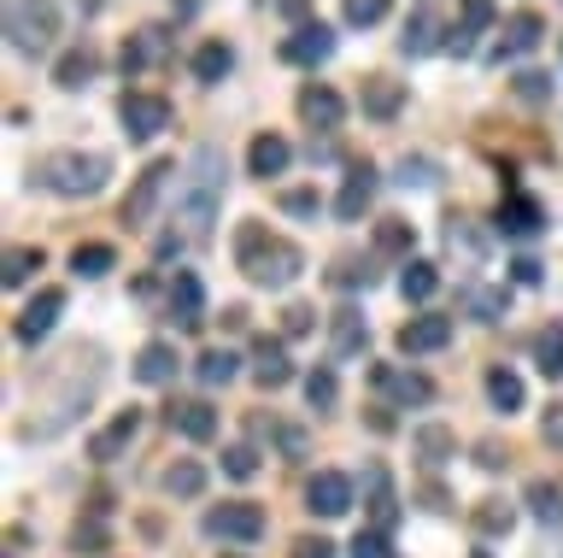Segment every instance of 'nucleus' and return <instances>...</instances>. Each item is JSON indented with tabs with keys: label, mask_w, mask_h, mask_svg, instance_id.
<instances>
[{
	"label": "nucleus",
	"mask_w": 563,
	"mask_h": 558,
	"mask_svg": "<svg viewBox=\"0 0 563 558\" xmlns=\"http://www.w3.org/2000/svg\"><path fill=\"white\" fill-rule=\"evenodd\" d=\"M364 488H369V517H376V529H382V535H394L399 500H394V482H387V470H382V464H369V470H364Z\"/></svg>",
	"instance_id": "bb28decb"
},
{
	"label": "nucleus",
	"mask_w": 563,
	"mask_h": 558,
	"mask_svg": "<svg viewBox=\"0 0 563 558\" xmlns=\"http://www.w3.org/2000/svg\"><path fill=\"white\" fill-rule=\"evenodd\" d=\"M376 188H382V177H376V165H364V160H358V165L346 171L341 195H334V218H346V223H352V218H364V206L376 200Z\"/></svg>",
	"instance_id": "f8f14e48"
},
{
	"label": "nucleus",
	"mask_w": 563,
	"mask_h": 558,
	"mask_svg": "<svg viewBox=\"0 0 563 558\" xmlns=\"http://www.w3.org/2000/svg\"><path fill=\"white\" fill-rule=\"evenodd\" d=\"M253 382H258V389H288V382H294L288 347L271 341V336H258V341H253Z\"/></svg>",
	"instance_id": "2eb2a0df"
},
{
	"label": "nucleus",
	"mask_w": 563,
	"mask_h": 558,
	"mask_svg": "<svg viewBox=\"0 0 563 558\" xmlns=\"http://www.w3.org/2000/svg\"><path fill=\"white\" fill-rule=\"evenodd\" d=\"M510 283H517V288H540V259H517V265H510Z\"/></svg>",
	"instance_id": "5fc2aeb1"
},
{
	"label": "nucleus",
	"mask_w": 563,
	"mask_h": 558,
	"mask_svg": "<svg viewBox=\"0 0 563 558\" xmlns=\"http://www.w3.org/2000/svg\"><path fill=\"white\" fill-rule=\"evenodd\" d=\"M434 47H440V19H434V7H417L411 19H405L399 54L405 59H422V54H434Z\"/></svg>",
	"instance_id": "a878e982"
},
{
	"label": "nucleus",
	"mask_w": 563,
	"mask_h": 558,
	"mask_svg": "<svg viewBox=\"0 0 563 558\" xmlns=\"http://www.w3.org/2000/svg\"><path fill=\"white\" fill-rule=\"evenodd\" d=\"M170 54V36H165V30H135V36L130 42H123V77H135V72H147V65H158V59H165Z\"/></svg>",
	"instance_id": "b1692460"
},
{
	"label": "nucleus",
	"mask_w": 563,
	"mask_h": 558,
	"mask_svg": "<svg viewBox=\"0 0 563 558\" xmlns=\"http://www.w3.org/2000/svg\"><path fill=\"white\" fill-rule=\"evenodd\" d=\"M176 347L170 341H147L135 353V382H147V389H165V382H176Z\"/></svg>",
	"instance_id": "5701e85b"
},
{
	"label": "nucleus",
	"mask_w": 563,
	"mask_h": 558,
	"mask_svg": "<svg viewBox=\"0 0 563 558\" xmlns=\"http://www.w3.org/2000/svg\"><path fill=\"white\" fill-rule=\"evenodd\" d=\"M534 364L540 376H563V324H545L534 336Z\"/></svg>",
	"instance_id": "e433bc0d"
},
{
	"label": "nucleus",
	"mask_w": 563,
	"mask_h": 558,
	"mask_svg": "<svg viewBox=\"0 0 563 558\" xmlns=\"http://www.w3.org/2000/svg\"><path fill=\"white\" fill-rule=\"evenodd\" d=\"M329 283H334V288H369V283H376V271H369V265H358V259H346V265L334 271Z\"/></svg>",
	"instance_id": "3c124183"
},
{
	"label": "nucleus",
	"mask_w": 563,
	"mask_h": 558,
	"mask_svg": "<svg viewBox=\"0 0 563 558\" xmlns=\"http://www.w3.org/2000/svg\"><path fill=\"white\" fill-rule=\"evenodd\" d=\"M452 341V318H440V311H422V318H411L399 329V353H440V347Z\"/></svg>",
	"instance_id": "4468645a"
},
{
	"label": "nucleus",
	"mask_w": 563,
	"mask_h": 558,
	"mask_svg": "<svg viewBox=\"0 0 563 558\" xmlns=\"http://www.w3.org/2000/svg\"><path fill=\"white\" fill-rule=\"evenodd\" d=\"M364 347H369L364 311H358V306H341V311H334V324H329V353H334V359H358Z\"/></svg>",
	"instance_id": "a211bd4d"
},
{
	"label": "nucleus",
	"mask_w": 563,
	"mask_h": 558,
	"mask_svg": "<svg viewBox=\"0 0 563 558\" xmlns=\"http://www.w3.org/2000/svg\"><path fill=\"white\" fill-rule=\"evenodd\" d=\"M35 271H42V248H12V253H7V271H0V283H7V288H24Z\"/></svg>",
	"instance_id": "79ce46f5"
},
{
	"label": "nucleus",
	"mask_w": 563,
	"mask_h": 558,
	"mask_svg": "<svg viewBox=\"0 0 563 558\" xmlns=\"http://www.w3.org/2000/svg\"><path fill=\"white\" fill-rule=\"evenodd\" d=\"M299 118H306L311 130H341V118H346V100L329 89V83H306L299 89Z\"/></svg>",
	"instance_id": "ddd939ff"
},
{
	"label": "nucleus",
	"mask_w": 563,
	"mask_h": 558,
	"mask_svg": "<svg viewBox=\"0 0 563 558\" xmlns=\"http://www.w3.org/2000/svg\"><path fill=\"white\" fill-rule=\"evenodd\" d=\"M493 24H499V7H487V0H470V7L457 12V30H452L446 47H452L457 59H470V54H475V36H487Z\"/></svg>",
	"instance_id": "6ab92c4d"
},
{
	"label": "nucleus",
	"mask_w": 563,
	"mask_h": 558,
	"mask_svg": "<svg viewBox=\"0 0 563 558\" xmlns=\"http://www.w3.org/2000/svg\"><path fill=\"white\" fill-rule=\"evenodd\" d=\"M288 160H294V147L282 142V135H271V130L253 135V147H246V171H253V177H264V183L282 177V171H288Z\"/></svg>",
	"instance_id": "4be33fe9"
},
{
	"label": "nucleus",
	"mask_w": 563,
	"mask_h": 558,
	"mask_svg": "<svg viewBox=\"0 0 563 558\" xmlns=\"http://www.w3.org/2000/svg\"><path fill=\"white\" fill-rule=\"evenodd\" d=\"M475 464H482V470H499V464H505L499 441H482V447H475Z\"/></svg>",
	"instance_id": "13d9d810"
},
{
	"label": "nucleus",
	"mask_w": 563,
	"mask_h": 558,
	"mask_svg": "<svg viewBox=\"0 0 563 558\" xmlns=\"http://www.w3.org/2000/svg\"><path fill=\"white\" fill-rule=\"evenodd\" d=\"M434 288H440V271L429 265V259H411V265H405V276H399V294L405 300H434Z\"/></svg>",
	"instance_id": "72a5a7b5"
},
{
	"label": "nucleus",
	"mask_w": 563,
	"mask_h": 558,
	"mask_svg": "<svg viewBox=\"0 0 563 558\" xmlns=\"http://www.w3.org/2000/svg\"><path fill=\"white\" fill-rule=\"evenodd\" d=\"M206 488V470L194 464V459H183V464H170L165 470V494H176V500H194Z\"/></svg>",
	"instance_id": "37998d69"
},
{
	"label": "nucleus",
	"mask_w": 563,
	"mask_h": 558,
	"mask_svg": "<svg viewBox=\"0 0 563 558\" xmlns=\"http://www.w3.org/2000/svg\"><path fill=\"white\" fill-rule=\"evenodd\" d=\"M311 329H317V311L311 306H288V336L299 341V336H311Z\"/></svg>",
	"instance_id": "864d4df0"
},
{
	"label": "nucleus",
	"mask_w": 563,
	"mask_h": 558,
	"mask_svg": "<svg viewBox=\"0 0 563 558\" xmlns=\"http://www.w3.org/2000/svg\"><path fill=\"white\" fill-rule=\"evenodd\" d=\"M417 452L429 464H446V452H452V435L446 429H417Z\"/></svg>",
	"instance_id": "49530a36"
},
{
	"label": "nucleus",
	"mask_w": 563,
	"mask_h": 558,
	"mask_svg": "<svg viewBox=\"0 0 563 558\" xmlns=\"http://www.w3.org/2000/svg\"><path fill=\"white\" fill-rule=\"evenodd\" d=\"M334 400H341V382H334L329 364H317V371L306 376V406L311 412H334Z\"/></svg>",
	"instance_id": "58836bf2"
},
{
	"label": "nucleus",
	"mask_w": 563,
	"mask_h": 558,
	"mask_svg": "<svg viewBox=\"0 0 563 558\" xmlns=\"http://www.w3.org/2000/svg\"><path fill=\"white\" fill-rule=\"evenodd\" d=\"M7 36L18 54H30V59H42L53 36H59V7H24V0H12L7 7Z\"/></svg>",
	"instance_id": "20e7f679"
},
{
	"label": "nucleus",
	"mask_w": 563,
	"mask_h": 558,
	"mask_svg": "<svg viewBox=\"0 0 563 558\" xmlns=\"http://www.w3.org/2000/svg\"><path fill=\"white\" fill-rule=\"evenodd\" d=\"M95 72H100V59L88 54V47H77V54H65L59 65H53V83H59V89H82Z\"/></svg>",
	"instance_id": "c9c22d12"
},
{
	"label": "nucleus",
	"mask_w": 563,
	"mask_h": 558,
	"mask_svg": "<svg viewBox=\"0 0 563 558\" xmlns=\"http://www.w3.org/2000/svg\"><path fill=\"white\" fill-rule=\"evenodd\" d=\"M334 54V30L329 24H299L288 42H282V59L288 65H323Z\"/></svg>",
	"instance_id": "dca6fc26"
},
{
	"label": "nucleus",
	"mask_w": 563,
	"mask_h": 558,
	"mask_svg": "<svg viewBox=\"0 0 563 558\" xmlns=\"http://www.w3.org/2000/svg\"><path fill=\"white\" fill-rule=\"evenodd\" d=\"M417 248V230L405 218H382L376 223V253H411Z\"/></svg>",
	"instance_id": "ea45409f"
},
{
	"label": "nucleus",
	"mask_w": 563,
	"mask_h": 558,
	"mask_svg": "<svg viewBox=\"0 0 563 558\" xmlns=\"http://www.w3.org/2000/svg\"><path fill=\"white\" fill-rule=\"evenodd\" d=\"M346 552H352V558H394V552H387V535H382V529H358Z\"/></svg>",
	"instance_id": "8fccbe9b"
},
{
	"label": "nucleus",
	"mask_w": 563,
	"mask_h": 558,
	"mask_svg": "<svg viewBox=\"0 0 563 558\" xmlns=\"http://www.w3.org/2000/svg\"><path fill=\"white\" fill-rule=\"evenodd\" d=\"M282 212H294V218H317V212H323V200H317V188H288V195H282Z\"/></svg>",
	"instance_id": "de8ad7c7"
},
{
	"label": "nucleus",
	"mask_w": 563,
	"mask_h": 558,
	"mask_svg": "<svg viewBox=\"0 0 563 558\" xmlns=\"http://www.w3.org/2000/svg\"><path fill=\"white\" fill-rule=\"evenodd\" d=\"M118 118H123V135H130V142H153L158 130H170V100L135 89V95H123Z\"/></svg>",
	"instance_id": "0eeeda50"
},
{
	"label": "nucleus",
	"mask_w": 563,
	"mask_h": 558,
	"mask_svg": "<svg viewBox=\"0 0 563 558\" xmlns=\"http://www.w3.org/2000/svg\"><path fill=\"white\" fill-rule=\"evenodd\" d=\"M218 200H223V153H218V147H194L188 188H183V200H176V218H183L194 236H211Z\"/></svg>",
	"instance_id": "f03ea898"
},
{
	"label": "nucleus",
	"mask_w": 563,
	"mask_h": 558,
	"mask_svg": "<svg viewBox=\"0 0 563 558\" xmlns=\"http://www.w3.org/2000/svg\"><path fill=\"white\" fill-rule=\"evenodd\" d=\"M294 558H334V547H329V540H317V535H306L294 547Z\"/></svg>",
	"instance_id": "4d7b16f0"
},
{
	"label": "nucleus",
	"mask_w": 563,
	"mask_h": 558,
	"mask_svg": "<svg viewBox=\"0 0 563 558\" xmlns=\"http://www.w3.org/2000/svg\"><path fill=\"white\" fill-rule=\"evenodd\" d=\"M341 19H346L352 30H376V24L387 19V7H382V0H346Z\"/></svg>",
	"instance_id": "c03bdc74"
},
{
	"label": "nucleus",
	"mask_w": 563,
	"mask_h": 558,
	"mask_svg": "<svg viewBox=\"0 0 563 558\" xmlns=\"http://www.w3.org/2000/svg\"><path fill=\"white\" fill-rule=\"evenodd\" d=\"M464 311L475 324H499L505 311H510V288H482V283H470L464 288Z\"/></svg>",
	"instance_id": "c85d7f7f"
},
{
	"label": "nucleus",
	"mask_w": 563,
	"mask_h": 558,
	"mask_svg": "<svg viewBox=\"0 0 563 558\" xmlns=\"http://www.w3.org/2000/svg\"><path fill=\"white\" fill-rule=\"evenodd\" d=\"M475 558H487V552H475Z\"/></svg>",
	"instance_id": "bf43d9fd"
},
{
	"label": "nucleus",
	"mask_w": 563,
	"mask_h": 558,
	"mask_svg": "<svg viewBox=\"0 0 563 558\" xmlns=\"http://www.w3.org/2000/svg\"><path fill=\"white\" fill-rule=\"evenodd\" d=\"M59 311H65V294H59V288H42L24 311H18V324H12V329H18V341H30V347H35V341H47V336H53V324H59Z\"/></svg>",
	"instance_id": "9b49d317"
},
{
	"label": "nucleus",
	"mask_w": 563,
	"mask_h": 558,
	"mask_svg": "<svg viewBox=\"0 0 563 558\" xmlns=\"http://www.w3.org/2000/svg\"><path fill=\"white\" fill-rule=\"evenodd\" d=\"M399 107H405V83H387V77H369L364 83V118H399Z\"/></svg>",
	"instance_id": "cd10ccee"
},
{
	"label": "nucleus",
	"mask_w": 563,
	"mask_h": 558,
	"mask_svg": "<svg viewBox=\"0 0 563 558\" xmlns=\"http://www.w3.org/2000/svg\"><path fill=\"white\" fill-rule=\"evenodd\" d=\"M112 265H118V253L106 248V241H88V248L70 253V271H77V276H106Z\"/></svg>",
	"instance_id": "a19ab883"
},
{
	"label": "nucleus",
	"mask_w": 563,
	"mask_h": 558,
	"mask_svg": "<svg viewBox=\"0 0 563 558\" xmlns=\"http://www.w3.org/2000/svg\"><path fill=\"white\" fill-rule=\"evenodd\" d=\"M229 72H235V54H229L223 42H206V47H194V77H200V83H223Z\"/></svg>",
	"instance_id": "473e14b6"
},
{
	"label": "nucleus",
	"mask_w": 563,
	"mask_h": 558,
	"mask_svg": "<svg viewBox=\"0 0 563 558\" xmlns=\"http://www.w3.org/2000/svg\"><path fill=\"white\" fill-rule=\"evenodd\" d=\"M206 535L211 540H258L264 535V512L246 500H229V505H211L206 512Z\"/></svg>",
	"instance_id": "6e6552de"
},
{
	"label": "nucleus",
	"mask_w": 563,
	"mask_h": 558,
	"mask_svg": "<svg viewBox=\"0 0 563 558\" xmlns=\"http://www.w3.org/2000/svg\"><path fill=\"white\" fill-rule=\"evenodd\" d=\"M170 318L183 324V329H200L206 324V288H200V276H194V271H176L170 276Z\"/></svg>",
	"instance_id": "f3484780"
},
{
	"label": "nucleus",
	"mask_w": 563,
	"mask_h": 558,
	"mask_svg": "<svg viewBox=\"0 0 563 558\" xmlns=\"http://www.w3.org/2000/svg\"><path fill=\"white\" fill-rule=\"evenodd\" d=\"M399 188H434V165L429 160H399Z\"/></svg>",
	"instance_id": "09e8293b"
},
{
	"label": "nucleus",
	"mask_w": 563,
	"mask_h": 558,
	"mask_svg": "<svg viewBox=\"0 0 563 558\" xmlns=\"http://www.w3.org/2000/svg\"><path fill=\"white\" fill-rule=\"evenodd\" d=\"M540 435H545V441H552V447H563V406H552V412H545Z\"/></svg>",
	"instance_id": "6e6d98bb"
},
{
	"label": "nucleus",
	"mask_w": 563,
	"mask_h": 558,
	"mask_svg": "<svg viewBox=\"0 0 563 558\" xmlns=\"http://www.w3.org/2000/svg\"><path fill=\"white\" fill-rule=\"evenodd\" d=\"M235 353H229V347H206L200 353V364H194V376L206 382V389H223V382H235Z\"/></svg>",
	"instance_id": "f704fd0d"
},
{
	"label": "nucleus",
	"mask_w": 563,
	"mask_h": 558,
	"mask_svg": "<svg viewBox=\"0 0 563 558\" xmlns=\"http://www.w3.org/2000/svg\"><path fill=\"white\" fill-rule=\"evenodd\" d=\"M446 248H452V253H464L470 265H482L487 236H482V230H470V218H464V212H452V218H446Z\"/></svg>",
	"instance_id": "2f4dec72"
},
{
	"label": "nucleus",
	"mask_w": 563,
	"mask_h": 558,
	"mask_svg": "<svg viewBox=\"0 0 563 558\" xmlns=\"http://www.w3.org/2000/svg\"><path fill=\"white\" fill-rule=\"evenodd\" d=\"M306 505L317 517H346L352 512V477H341V470H317V477L306 482Z\"/></svg>",
	"instance_id": "9d476101"
},
{
	"label": "nucleus",
	"mask_w": 563,
	"mask_h": 558,
	"mask_svg": "<svg viewBox=\"0 0 563 558\" xmlns=\"http://www.w3.org/2000/svg\"><path fill=\"white\" fill-rule=\"evenodd\" d=\"M369 382H376L387 400H399V406H429V400H434V382L422 371H399V364H376Z\"/></svg>",
	"instance_id": "1a4fd4ad"
},
{
	"label": "nucleus",
	"mask_w": 563,
	"mask_h": 558,
	"mask_svg": "<svg viewBox=\"0 0 563 558\" xmlns=\"http://www.w3.org/2000/svg\"><path fill=\"white\" fill-rule=\"evenodd\" d=\"M545 36V24H540V12H510V24H505V42H499V59H522V54H534Z\"/></svg>",
	"instance_id": "393cba45"
},
{
	"label": "nucleus",
	"mask_w": 563,
	"mask_h": 558,
	"mask_svg": "<svg viewBox=\"0 0 563 558\" xmlns=\"http://www.w3.org/2000/svg\"><path fill=\"white\" fill-rule=\"evenodd\" d=\"M493 230H499L505 241H534L545 230V212L534 195H522V188H505V200L493 206Z\"/></svg>",
	"instance_id": "423d86ee"
},
{
	"label": "nucleus",
	"mask_w": 563,
	"mask_h": 558,
	"mask_svg": "<svg viewBox=\"0 0 563 558\" xmlns=\"http://www.w3.org/2000/svg\"><path fill=\"white\" fill-rule=\"evenodd\" d=\"M487 400H493V412H522V376L510 371V364H493L487 371Z\"/></svg>",
	"instance_id": "c756f323"
},
{
	"label": "nucleus",
	"mask_w": 563,
	"mask_h": 558,
	"mask_svg": "<svg viewBox=\"0 0 563 558\" xmlns=\"http://www.w3.org/2000/svg\"><path fill=\"white\" fill-rule=\"evenodd\" d=\"M517 95H522V100H545V95H552V77L522 72V77H517Z\"/></svg>",
	"instance_id": "603ef678"
},
{
	"label": "nucleus",
	"mask_w": 563,
	"mask_h": 558,
	"mask_svg": "<svg viewBox=\"0 0 563 558\" xmlns=\"http://www.w3.org/2000/svg\"><path fill=\"white\" fill-rule=\"evenodd\" d=\"M170 177H176V160H153V165L135 177L130 200H123V223H130V230H147V223H153V212H158V200H165Z\"/></svg>",
	"instance_id": "39448f33"
},
{
	"label": "nucleus",
	"mask_w": 563,
	"mask_h": 558,
	"mask_svg": "<svg viewBox=\"0 0 563 558\" xmlns=\"http://www.w3.org/2000/svg\"><path fill=\"white\" fill-rule=\"evenodd\" d=\"M470 523H475V535H493V540H499V535H510V523H517V512H510L505 500H482V505L470 512Z\"/></svg>",
	"instance_id": "4c0bfd02"
},
{
	"label": "nucleus",
	"mask_w": 563,
	"mask_h": 558,
	"mask_svg": "<svg viewBox=\"0 0 563 558\" xmlns=\"http://www.w3.org/2000/svg\"><path fill=\"white\" fill-rule=\"evenodd\" d=\"M235 265L246 271V283H253V288H288L294 276L306 271V253H299L294 241L271 236L253 218V223H241V230H235Z\"/></svg>",
	"instance_id": "f257e3e1"
},
{
	"label": "nucleus",
	"mask_w": 563,
	"mask_h": 558,
	"mask_svg": "<svg viewBox=\"0 0 563 558\" xmlns=\"http://www.w3.org/2000/svg\"><path fill=\"white\" fill-rule=\"evenodd\" d=\"M165 417H170V429L183 435V441H211V435H218V412H211L206 400H176Z\"/></svg>",
	"instance_id": "aec40b11"
},
{
	"label": "nucleus",
	"mask_w": 563,
	"mask_h": 558,
	"mask_svg": "<svg viewBox=\"0 0 563 558\" xmlns=\"http://www.w3.org/2000/svg\"><path fill=\"white\" fill-rule=\"evenodd\" d=\"M35 177H42V188H53V195H65V200H88L106 188V177H112V160H106V153H47Z\"/></svg>",
	"instance_id": "7ed1b4c3"
},
{
	"label": "nucleus",
	"mask_w": 563,
	"mask_h": 558,
	"mask_svg": "<svg viewBox=\"0 0 563 558\" xmlns=\"http://www.w3.org/2000/svg\"><path fill=\"white\" fill-rule=\"evenodd\" d=\"M528 512L545 529H563V488L558 482H528Z\"/></svg>",
	"instance_id": "7c9ffc66"
},
{
	"label": "nucleus",
	"mask_w": 563,
	"mask_h": 558,
	"mask_svg": "<svg viewBox=\"0 0 563 558\" xmlns=\"http://www.w3.org/2000/svg\"><path fill=\"white\" fill-rule=\"evenodd\" d=\"M223 470H229L235 482H253V477H258V452H253V447H229V452H223Z\"/></svg>",
	"instance_id": "a18cd8bd"
},
{
	"label": "nucleus",
	"mask_w": 563,
	"mask_h": 558,
	"mask_svg": "<svg viewBox=\"0 0 563 558\" xmlns=\"http://www.w3.org/2000/svg\"><path fill=\"white\" fill-rule=\"evenodd\" d=\"M135 429H141V412H135V406H130V412H118V417H112V424H106V429L95 435V441H88V459H100V464H112V459H118V452H123V447H130V441H135Z\"/></svg>",
	"instance_id": "412c9836"
}]
</instances>
